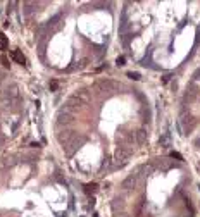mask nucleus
<instances>
[{
  "mask_svg": "<svg viewBox=\"0 0 200 217\" xmlns=\"http://www.w3.org/2000/svg\"><path fill=\"white\" fill-rule=\"evenodd\" d=\"M12 57L17 60L19 64H24V62H26V59H24V57L21 55V52H17V50H16V52H12Z\"/></svg>",
  "mask_w": 200,
  "mask_h": 217,
  "instance_id": "nucleus-1",
  "label": "nucleus"
},
{
  "mask_svg": "<svg viewBox=\"0 0 200 217\" xmlns=\"http://www.w3.org/2000/svg\"><path fill=\"white\" fill-rule=\"evenodd\" d=\"M171 157H174V158H178V160H183V157H181L178 152H171Z\"/></svg>",
  "mask_w": 200,
  "mask_h": 217,
  "instance_id": "nucleus-3",
  "label": "nucleus"
},
{
  "mask_svg": "<svg viewBox=\"0 0 200 217\" xmlns=\"http://www.w3.org/2000/svg\"><path fill=\"white\" fill-rule=\"evenodd\" d=\"M128 76H130L131 79H140V74H138V72H128Z\"/></svg>",
  "mask_w": 200,
  "mask_h": 217,
  "instance_id": "nucleus-2",
  "label": "nucleus"
},
{
  "mask_svg": "<svg viewBox=\"0 0 200 217\" xmlns=\"http://www.w3.org/2000/svg\"><path fill=\"white\" fill-rule=\"evenodd\" d=\"M124 62H126V59H124V57H119V59H117V64H119V66H122Z\"/></svg>",
  "mask_w": 200,
  "mask_h": 217,
  "instance_id": "nucleus-4",
  "label": "nucleus"
}]
</instances>
